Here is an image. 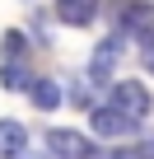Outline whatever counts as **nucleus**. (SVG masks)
Here are the masks:
<instances>
[{
    "instance_id": "7ed1b4c3",
    "label": "nucleus",
    "mask_w": 154,
    "mask_h": 159,
    "mask_svg": "<svg viewBox=\"0 0 154 159\" xmlns=\"http://www.w3.org/2000/svg\"><path fill=\"white\" fill-rule=\"evenodd\" d=\"M117 56H121V38H103L98 47H94V56H89V80H112V66H117Z\"/></svg>"
},
{
    "instance_id": "39448f33",
    "label": "nucleus",
    "mask_w": 154,
    "mask_h": 159,
    "mask_svg": "<svg viewBox=\"0 0 154 159\" xmlns=\"http://www.w3.org/2000/svg\"><path fill=\"white\" fill-rule=\"evenodd\" d=\"M94 14H98V0H56V19L70 24V28L94 24Z\"/></svg>"
},
{
    "instance_id": "423d86ee",
    "label": "nucleus",
    "mask_w": 154,
    "mask_h": 159,
    "mask_svg": "<svg viewBox=\"0 0 154 159\" xmlns=\"http://www.w3.org/2000/svg\"><path fill=\"white\" fill-rule=\"evenodd\" d=\"M28 98H33V108L56 112V108H61V84L47 80V75H33V80H28Z\"/></svg>"
},
{
    "instance_id": "0eeeda50",
    "label": "nucleus",
    "mask_w": 154,
    "mask_h": 159,
    "mask_svg": "<svg viewBox=\"0 0 154 159\" xmlns=\"http://www.w3.org/2000/svg\"><path fill=\"white\" fill-rule=\"evenodd\" d=\"M89 122H94L98 136H126V131H135V126H131L117 108H108V103H103V108H89Z\"/></svg>"
},
{
    "instance_id": "6e6552de",
    "label": "nucleus",
    "mask_w": 154,
    "mask_h": 159,
    "mask_svg": "<svg viewBox=\"0 0 154 159\" xmlns=\"http://www.w3.org/2000/svg\"><path fill=\"white\" fill-rule=\"evenodd\" d=\"M94 159H145L140 145H126V150H108V154H94Z\"/></svg>"
},
{
    "instance_id": "20e7f679",
    "label": "nucleus",
    "mask_w": 154,
    "mask_h": 159,
    "mask_svg": "<svg viewBox=\"0 0 154 159\" xmlns=\"http://www.w3.org/2000/svg\"><path fill=\"white\" fill-rule=\"evenodd\" d=\"M28 150V131L14 117H0V159H19Z\"/></svg>"
},
{
    "instance_id": "f03ea898",
    "label": "nucleus",
    "mask_w": 154,
    "mask_h": 159,
    "mask_svg": "<svg viewBox=\"0 0 154 159\" xmlns=\"http://www.w3.org/2000/svg\"><path fill=\"white\" fill-rule=\"evenodd\" d=\"M47 145H51L56 159H94V145H89L84 131H51Z\"/></svg>"
},
{
    "instance_id": "9d476101",
    "label": "nucleus",
    "mask_w": 154,
    "mask_h": 159,
    "mask_svg": "<svg viewBox=\"0 0 154 159\" xmlns=\"http://www.w3.org/2000/svg\"><path fill=\"white\" fill-rule=\"evenodd\" d=\"M19 159H28V154H19Z\"/></svg>"
},
{
    "instance_id": "f257e3e1",
    "label": "nucleus",
    "mask_w": 154,
    "mask_h": 159,
    "mask_svg": "<svg viewBox=\"0 0 154 159\" xmlns=\"http://www.w3.org/2000/svg\"><path fill=\"white\" fill-rule=\"evenodd\" d=\"M108 108H117L131 126H140V122L154 112V98H149V89L140 84V80H117L112 94H108Z\"/></svg>"
},
{
    "instance_id": "1a4fd4ad",
    "label": "nucleus",
    "mask_w": 154,
    "mask_h": 159,
    "mask_svg": "<svg viewBox=\"0 0 154 159\" xmlns=\"http://www.w3.org/2000/svg\"><path fill=\"white\" fill-rule=\"evenodd\" d=\"M140 150H145V159H154V140H145V145H140Z\"/></svg>"
}]
</instances>
